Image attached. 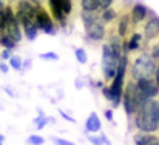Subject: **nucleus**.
Wrapping results in <instances>:
<instances>
[{
    "label": "nucleus",
    "mask_w": 159,
    "mask_h": 145,
    "mask_svg": "<svg viewBox=\"0 0 159 145\" xmlns=\"http://www.w3.org/2000/svg\"><path fill=\"white\" fill-rule=\"evenodd\" d=\"M133 124L139 133L156 134L159 131V100L150 99L134 114Z\"/></svg>",
    "instance_id": "1"
},
{
    "label": "nucleus",
    "mask_w": 159,
    "mask_h": 145,
    "mask_svg": "<svg viewBox=\"0 0 159 145\" xmlns=\"http://www.w3.org/2000/svg\"><path fill=\"white\" fill-rule=\"evenodd\" d=\"M142 40H144L142 33H139V31H133L131 36L127 39V42H128V51L133 52V51L141 49V47H142Z\"/></svg>",
    "instance_id": "16"
},
{
    "label": "nucleus",
    "mask_w": 159,
    "mask_h": 145,
    "mask_svg": "<svg viewBox=\"0 0 159 145\" xmlns=\"http://www.w3.org/2000/svg\"><path fill=\"white\" fill-rule=\"evenodd\" d=\"M101 128H102V124H101L98 114H96V113H91V114L88 116L87 122H85V131H87V133H99Z\"/></svg>",
    "instance_id": "15"
},
{
    "label": "nucleus",
    "mask_w": 159,
    "mask_h": 145,
    "mask_svg": "<svg viewBox=\"0 0 159 145\" xmlns=\"http://www.w3.org/2000/svg\"><path fill=\"white\" fill-rule=\"evenodd\" d=\"M148 16H150V11H148V8H147L145 5H142V3H139V2L133 3V6H131V9H130V19H131L133 28H134L136 25L142 23Z\"/></svg>",
    "instance_id": "9"
},
{
    "label": "nucleus",
    "mask_w": 159,
    "mask_h": 145,
    "mask_svg": "<svg viewBox=\"0 0 159 145\" xmlns=\"http://www.w3.org/2000/svg\"><path fill=\"white\" fill-rule=\"evenodd\" d=\"M3 141H5V136H3V134H0V144H3Z\"/></svg>",
    "instance_id": "43"
},
{
    "label": "nucleus",
    "mask_w": 159,
    "mask_h": 145,
    "mask_svg": "<svg viewBox=\"0 0 159 145\" xmlns=\"http://www.w3.org/2000/svg\"><path fill=\"white\" fill-rule=\"evenodd\" d=\"M116 17H117V11H116L114 8H110V9H107L104 12H101V22H102L105 26L108 23H111L113 20H116Z\"/></svg>",
    "instance_id": "19"
},
{
    "label": "nucleus",
    "mask_w": 159,
    "mask_h": 145,
    "mask_svg": "<svg viewBox=\"0 0 159 145\" xmlns=\"http://www.w3.org/2000/svg\"><path fill=\"white\" fill-rule=\"evenodd\" d=\"M122 42H124V39H120L117 34H110L108 36V47L111 48L113 51V54L116 56V57H122L124 56V51H122Z\"/></svg>",
    "instance_id": "14"
},
{
    "label": "nucleus",
    "mask_w": 159,
    "mask_h": 145,
    "mask_svg": "<svg viewBox=\"0 0 159 145\" xmlns=\"http://www.w3.org/2000/svg\"><path fill=\"white\" fill-rule=\"evenodd\" d=\"M0 145H3V144H0Z\"/></svg>",
    "instance_id": "44"
},
{
    "label": "nucleus",
    "mask_w": 159,
    "mask_h": 145,
    "mask_svg": "<svg viewBox=\"0 0 159 145\" xmlns=\"http://www.w3.org/2000/svg\"><path fill=\"white\" fill-rule=\"evenodd\" d=\"M80 6L85 12H99L101 0H80Z\"/></svg>",
    "instance_id": "18"
},
{
    "label": "nucleus",
    "mask_w": 159,
    "mask_h": 145,
    "mask_svg": "<svg viewBox=\"0 0 159 145\" xmlns=\"http://www.w3.org/2000/svg\"><path fill=\"white\" fill-rule=\"evenodd\" d=\"M23 68H25V70L31 68V59H26V60L23 62Z\"/></svg>",
    "instance_id": "38"
},
{
    "label": "nucleus",
    "mask_w": 159,
    "mask_h": 145,
    "mask_svg": "<svg viewBox=\"0 0 159 145\" xmlns=\"http://www.w3.org/2000/svg\"><path fill=\"white\" fill-rule=\"evenodd\" d=\"M85 36H87V40L90 42H102L107 37V26L101 22V16L96 22H93L91 25L85 28Z\"/></svg>",
    "instance_id": "6"
},
{
    "label": "nucleus",
    "mask_w": 159,
    "mask_h": 145,
    "mask_svg": "<svg viewBox=\"0 0 159 145\" xmlns=\"http://www.w3.org/2000/svg\"><path fill=\"white\" fill-rule=\"evenodd\" d=\"M105 119L108 120V122H114V120H113V108L105 110Z\"/></svg>",
    "instance_id": "35"
},
{
    "label": "nucleus",
    "mask_w": 159,
    "mask_h": 145,
    "mask_svg": "<svg viewBox=\"0 0 159 145\" xmlns=\"http://www.w3.org/2000/svg\"><path fill=\"white\" fill-rule=\"evenodd\" d=\"M119 57H116L113 54L111 48L108 47V43L102 45V76L105 82H113L117 73V65H119Z\"/></svg>",
    "instance_id": "4"
},
{
    "label": "nucleus",
    "mask_w": 159,
    "mask_h": 145,
    "mask_svg": "<svg viewBox=\"0 0 159 145\" xmlns=\"http://www.w3.org/2000/svg\"><path fill=\"white\" fill-rule=\"evenodd\" d=\"M53 142L56 145H74V142H71L68 139H62V138H53Z\"/></svg>",
    "instance_id": "30"
},
{
    "label": "nucleus",
    "mask_w": 159,
    "mask_h": 145,
    "mask_svg": "<svg viewBox=\"0 0 159 145\" xmlns=\"http://www.w3.org/2000/svg\"><path fill=\"white\" fill-rule=\"evenodd\" d=\"M59 114H60V117H63V119H65V120H68V122H74V120H76L74 117H71L70 114H66L63 110H59Z\"/></svg>",
    "instance_id": "33"
},
{
    "label": "nucleus",
    "mask_w": 159,
    "mask_h": 145,
    "mask_svg": "<svg viewBox=\"0 0 159 145\" xmlns=\"http://www.w3.org/2000/svg\"><path fill=\"white\" fill-rule=\"evenodd\" d=\"M142 36H144V40H145V42H152V40H155V39L159 37V17L158 16L152 14V16L147 19V22H145V25H144V33H142Z\"/></svg>",
    "instance_id": "7"
},
{
    "label": "nucleus",
    "mask_w": 159,
    "mask_h": 145,
    "mask_svg": "<svg viewBox=\"0 0 159 145\" xmlns=\"http://www.w3.org/2000/svg\"><path fill=\"white\" fill-rule=\"evenodd\" d=\"M150 56L159 63V42H156V43L150 48Z\"/></svg>",
    "instance_id": "28"
},
{
    "label": "nucleus",
    "mask_w": 159,
    "mask_h": 145,
    "mask_svg": "<svg viewBox=\"0 0 159 145\" xmlns=\"http://www.w3.org/2000/svg\"><path fill=\"white\" fill-rule=\"evenodd\" d=\"M102 94H104V97H105L108 102H111V100H113V94H111V90H110V87H108V85H105V87L102 88Z\"/></svg>",
    "instance_id": "31"
},
{
    "label": "nucleus",
    "mask_w": 159,
    "mask_h": 145,
    "mask_svg": "<svg viewBox=\"0 0 159 145\" xmlns=\"http://www.w3.org/2000/svg\"><path fill=\"white\" fill-rule=\"evenodd\" d=\"M0 47H3L5 49H9V51H12V49L17 47V43L11 39V37H8L5 33H0Z\"/></svg>",
    "instance_id": "20"
},
{
    "label": "nucleus",
    "mask_w": 159,
    "mask_h": 145,
    "mask_svg": "<svg viewBox=\"0 0 159 145\" xmlns=\"http://www.w3.org/2000/svg\"><path fill=\"white\" fill-rule=\"evenodd\" d=\"M155 82L159 87V63H158V68H156V73H155Z\"/></svg>",
    "instance_id": "39"
},
{
    "label": "nucleus",
    "mask_w": 159,
    "mask_h": 145,
    "mask_svg": "<svg viewBox=\"0 0 159 145\" xmlns=\"http://www.w3.org/2000/svg\"><path fill=\"white\" fill-rule=\"evenodd\" d=\"M5 6H6V5H5V2H3V0H0V11H2V9H5Z\"/></svg>",
    "instance_id": "42"
},
{
    "label": "nucleus",
    "mask_w": 159,
    "mask_h": 145,
    "mask_svg": "<svg viewBox=\"0 0 159 145\" xmlns=\"http://www.w3.org/2000/svg\"><path fill=\"white\" fill-rule=\"evenodd\" d=\"M96 87H98L99 90H102L105 85H104V82H102V80H98V82H96Z\"/></svg>",
    "instance_id": "40"
},
{
    "label": "nucleus",
    "mask_w": 159,
    "mask_h": 145,
    "mask_svg": "<svg viewBox=\"0 0 159 145\" xmlns=\"http://www.w3.org/2000/svg\"><path fill=\"white\" fill-rule=\"evenodd\" d=\"M5 91H6V93H8V94H9L11 97H14V93H12V91H11L9 88H5Z\"/></svg>",
    "instance_id": "41"
},
{
    "label": "nucleus",
    "mask_w": 159,
    "mask_h": 145,
    "mask_svg": "<svg viewBox=\"0 0 159 145\" xmlns=\"http://www.w3.org/2000/svg\"><path fill=\"white\" fill-rule=\"evenodd\" d=\"M150 99L142 94V91L138 88L136 82L128 79L124 88V97H122V106L128 117H134V114L148 102Z\"/></svg>",
    "instance_id": "2"
},
{
    "label": "nucleus",
    "mask_w": 159,
    "mask_h": 145,
    "mask_svg": "<svg viewBox=\"0 0 159 145\" xmlns=\"http://www.w3.org/2000/svg\"><path fill=\"white\" fill-rule=\"evenodd\" d=\"M47 3H48L50 14H51L53 20L56 22V25H59L60 28H65L66 26V16L62 11L60 0H47Z\"/></svg>",
    "instance_id": "8"
},
{
    "label": "nucleus",
    "mask_w": 159,
    "mask_h": 145,
    "mask_svg": "<svg viewBox=\"0 0 159 145\" xmlns=\"http://www.w3.org/2000/svg\"><path fill=\"white\" fill-rule=\"evenodd\" d=\"M101 139H102V142H104V145H111V142H110V139L107 138L105 133H101Z\"/></svg>",
    "instance_id": "36"
},
{
    "label": "nucleus",
    "mask_w": 159,
    "mask_h": 145,
    "mask_svg": "<svg viewBox=\"0 0 159 145\" xmlns=\"http://www.w3.org/2000/svg\"><path fill=\"white\" fill-rule=\"evenodd\" d=\"M134 145H159L158 134H148V133H136L133 136Z\"/></svg>",
    "instance_id": "13"
},
{
    "label": "nucleus",
    "mask_w": 159,
    "mask_h": 145,
    "mask_svg": "<svg viewBox=\"0 0 159 145\" xmlns=\"http://www.w3.org/2000/svg\"><path fill=\"white\" fill-rule=\"evenodd\" d=\"M48 122H56V120H54V117H48V116H39V117L34 119V125H36L37 130H42Z\"/></svg>",
    "instance_id": "21"
},
{
    "label": "nucleus",
    "mask_w": 159,
    "mask_h": 145,
    "mask_svg": "<svg viewBox=\"0 0 159 145\" xmlns=\"http://www.w3.org/2000/svg\"><path fill=\"white\" fill-rule=\"evenodd\" d=\"M114 0H101V6H99V12H104L107 9H110L113 6Z\"/></svg>",
    "instance_id": "27"
},
{
    "label": "nucleus",
    "mask_w": 159,
    "mask_h": 145,
    "mask_svg": "<svg viewBox=\"0 0 159 145\" xmlns=\"http://www.w3.org/2000/svg\"><path fill=\"white\" fill-rule=\"evenodd\" d=\"M74 56H76V59H77L79 63H87V60H88L87 51L84 48H74Z\"/></svg>",
    "instance_id": "23"
},
{
    "label": "nucleus",
    "mask_w": 159,
    "mask_h": 145,
    "mask_svg": "<svg viewBox=\"0 0 159 145\" xmlns=\"http://www.w3.org/2000/svg\"><path fill=\"white\" fill-rule=\"evenodd\" d=\"M36 26L39 31L45 34H56V22L53 20L50 11L40 3L37 5V16H36Z\"/></svg>",
    "instance_id": "5"
},
{
    "label": "nucleus",
    "mask_w": 159,
    "mask_h": 145,
    "mask_svg": "<svg viewBox=\"0 0 159 145\" xmlns=\"http://www.w3.org/2000/svg\"><path fill=\"white\" fill-rule=\"evenodd\" d=\"M6 29V19H5V12L3 9L0 11V33H5Z\"/></svg>",
    "instance_id": "32"
},
{
    "label": "nucleus",
    "mask_w": 159,
    "mask_h": 145,
    "mask_svg": "<svg viewBox=\"0 0 159 145\" xmlns=\"http://www.w3.org/2000/svg\"><path fill=\"white\" fill-rule=\"evenodd\" d=\"M0 71H2V73H8V71H9V66L2 62V63H0Z\"/></svg>",
    "instance_id": "37"
},
{
    "label": "nucleus",
    "mask_w": 159,
    "mask_h": 145,
    "mask_svg": "<svg viewBox=\"0 0 159 145\" xmlns=\"http://www.w3.org/2000/svg\"><path fill=\"white\" fill-rule=\"evenodd\" d=\"M60 5H62V11L63 14L68 17L73 11V0H60Z\"/></svg>",
    "instance_id": "24"
},
{
    "label": "nucleus",
    "mask_w": 159,
    "mask_h": 145,
    "mask_svg": "<svg viewBox=\"0 0 159 145\" xmlns=\"http://www.w3.org/2000/svg\"><path fill=\"white\" fill-rule=\"evenodd\" d=\"M26 141H28L30 145H43L45 144V138H42V136H39V134H31Z\"/></svg>",
    "instance_id": "25"
},
{
    "label": "nucleus",
    "mask_w": 159,
    "mask_h": 145,
    "mask_svg": "<svg viewBox=\"0 0 159 145\" xmlns=\"http://www.w3.org/2000/svg\"><path fill=\"white\" fill-rule=\"evenodd\" d=\"M9 68H12L14 71H20V70L23 68L22 59H20L19 56H12V57L9 59Z\"/></svg>",
    "instance_id": "22"
},
{
    "label": "nucleus",
    "mask_w": 159,
    "mask_h": 145,
    "mask_svg": "<svg viewBox=\"0 0 159 145\" xmlns=\"http://www.w3.org/2000/svg\"><path fill=\"white\" fill-rule=\"evenodd\" d=\"M158 68V62L150 56V52L142 51L133 60L130 66V79L138 82L141 79H155V73Z\"/></svg>",
    "instance_id": "3"
},
{
    "label": "nucleus",
    "mask_w": 159,
    "mask_h": 145,
    "mask_svg": "<svg viewBox=\"0 0 159 145\" xmlns=\"http://www.w3.org/2000/svg\"><path fill=\"white\" fill-rule=\"evenodd\" d=\"M39 57L42 59V60H59V56L53 52V51H47V52H42V54H39Z\"/></svg>",
    "instance_id": "26"
},
{
    "label": "nucleus",
    "mask_w": 159,
    "mask_h": 145,
    "mask_svg": "<svg viewBox=\"0 0 159 145\" xmlns=\"http://www.w3.org/2000/svg\"><path fill=\"white\" fill-rule=\"evenodd\" d=\"M22 31H23V34L26 36V39L30 42L36 40V37L39 34V29H37V26H36L34 22H23L22 23Z\"/></svg>",
    "instance_id": "17"
},
{
    "label": "nucleus",
    "mask_w": 159,
    "mask_h": 145,
    "mask_svg": "<svg viewBox=\"0 0 159 145\" xmlns=\"http://www.w3.org/2000/svg\"><path fill=\"white\" fill-rule=\"evenodd\" d=\"M88 142L93 145H104V142H102V139H101V136H96V134H90L88 138Z\"/></svg>",
    "instance_id": "29"
},
{
    "label": "nucleus",
    "mask_w": 159,
    "mask_h": 145,
    "mask_svg": "<svg viewBox=\"0 0 159 145\" xmlns=\"http://www.w3.org/2000/svg\"><path fill=\"white\" fill-rule=\"evenodd\" d=\"M5 34H6L8 37H11L16 43H19V42L22 40V37H23V31H22V25L17 22V19L12 20V22H8V23H6Z\"/></svg>",
    "instance_id": "11"
},
{
    "label": "nucleus",
    "mask_w": 159,
    "mask_h": 145,
    "mask_svg": "<svg viewBox=\"0 0 159 145\" xmlns=\"http://www.w3.org/2000/svg\"><path fill=\"white\" fill-rule=\"evenodd\" d=\"M11 57H12V54H11L9 49H3L2 51V60H9Z\"/></svg>",
    "instance_id": "34"
},
{
    "label": "nucleus",
    "mask_w": 159,
    "mask_h": 145,
    "mask_svg": "<svg viewBox=\"0 0 159 145\" xmlns=\"http://www.w3.org/2000/svg\"><path fill=\"white\" fill-rule=\"evenodd\" d=\"M136 85L147 99H155L159 96V87L156 85L155 79H141L136 82Z\"/></svg>",
    "instance_id": "10"
},
{
    "label": "nucleus",
    "mask_w": 159,
    "mask_h": 145,
    "mask_svg": "<svg viewBox=\"0 0 159 145\" xmlns=\"http://www.w3.org/2000/svg\"><path fill=\"white\" fill-rule=\"evenodd\" d=\"M130 28H133L131 25V19H130V12H125L119 17V22H117V36L120 39H127L128 37V33H130Z\"/></svg>",
    "instance_id": "12"
}]
</instances>
